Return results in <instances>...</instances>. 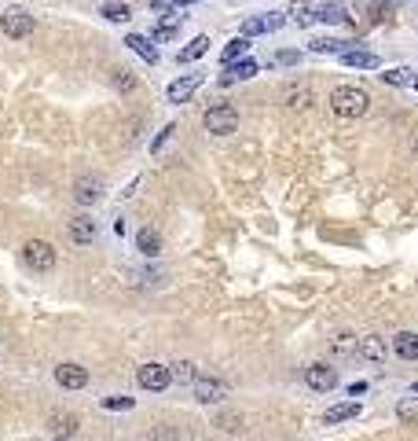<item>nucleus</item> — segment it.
Masks as SVG:
<instances>
[{
  "label": "nucleus",
  "instance_id": "f257e3e1",
  "mask_svg": "<svg viewBox=\"0 0 418 441\" xmlns=\"http://www.w3.org/2000/svg\"><path fill=\"white\" fill-rule=\"evenodd\" d=\"M330 107H334L338 118H364L371 110V96L364 89H356V85H338L330 92Z\"/></svg>",
  "mask_w": 418,
  "mask_h": 441
},
{
  "label": "nucleus",
  "instance_id": "f03ea898",
  "mask_svg": "<svg viewBox=\"0 0 418 441\" xmlns=\"http://www.w3.org/2000/svg\"><path fill=\"white\" fill-rule=\"evenodd\" d=\"M202 125H206V133H213V136H232L239 129V110L232 103H217L202 115Z\"/></svg>",
  "mask_w": 418,
  "mask_h": 441
},
{
  "label": "nucleus",
  "instance_id": "7ed1b4c3",
  "mask_svg": "<svg viewBox=\"0 0 418 441\" xmlns=\"http://www.w3.org/2000/svg\"><path fill=\"white\" fill-rule=\"evenodd\" d=\"M22 261L33 268V273H52L55 268V247L48 239H30V243L22 247Z\"/></svg>",
  "mask_w": 418,
  "mask_h": 441
},
{
  "label": "nucleus",
  "instance_id": "20e7f679",
  "mask_svg": "<svg viewBox=\"0 0 418 441\" xmlns=\"http://www.w3.org/2000/svg\"><path fill=\"white\" fill-rule=\"evenodd\" d=\"M33 15L26 8H8L4 15H0V30H4L11 41H22V37H30L33 34Z\"/></svg>",
  "mask_w": 418,
  "mask_h": 441
},
{
  "label": "nucleus",
  "instance_id": "39448f33",
  "mask_svg": "<svg viewBox=\"0 0 418 441\" xmlns=\"http://www.w3.org/2000/svg\"><path fill=\"white\" fill-rule=\"evenodd\" d=\"M136 379H140V386L143 390H151V393H162L169 382H172V372H169V364H158V361H151V364H143L140 372H136Z\"/></svg>",
  "mask_w": 418,
  "mask_h": 441
},
{
  "label": "nucleus",
  "instance_id": "423d86ee",
  "mask_svg": "<svg viewBox=\"0 0 418 441\" xmlns=\"http://www.w3.org/2000/svg\"><path fill=\"white\" fill-rule=\"evenodd\" d=\"M283 22H286V15H283V11H264V15H253V19H246V22H242V37L276 34V30H283Z\"/></svg>",
  "mask_w": 418,
  "mask_h": 441
},
{
  "label": "nucleus",
  "instance_id": "0eeeda50",
  "mask_svg": "<svg viewBox=\"0 0 418 441\" xmlns=\"http://www.w3.org/2000/svg\"><path fill=\"white\" fill-rule=\"evenodd\" d=\"M305 382H308L315 393H330V390L338 386V372L330 364H312L308 372H305Z\"/></svg>",
  "mask_w": 418,
  "mask_h": 441
},
{
  "label": "nucleus",
  "instance_id": "6e6552de",
  "mask_svg": "<svg viewBox=\"0 0 418 441\" xmlns=\"http://www.w3.org/2000/svg\"><path fill=\"white\" fill-rule=\"evenodd\" d=\"M55 382H59L63 390H84L89 386V372H84L81 364H59L55 368Z\"/></svg>",
  "mask_w": 418,
  "mask_h": 441
},
{
  "label": "nucleus",
  "instance_id": "1a4fd4ad",
  "mask_svg": "<svg viewBox=\"0 0 418 441\" xmlns=\"http://www.w3.org/2000/svg\"><path fill=\"white\" fill-rule=\"evenodd\" d=\"M198 85H202V74H184V78H177L165 89V96H169V103H187L195 92H198Z\"/></svg>",
  "mask_w": 418,
  "mask_h": 441
},
{
  "label": "nucleus",
  "instance_id": "9d476101",
  "mask_svg": "<svg viewBox=\"0 0 418 441\" xmlns=\"http://www.w3.org/2000/svg\"><path fill=\"white\" fill-rule=\"evenodd\" d=\"M338 59L345 66H352V70H378L382 59H378V52H367V48H345Z\"/></svg>",
  "mask_w": 418,
  "mask_h": 441
},
{
  "label": "nucleus",
  "instance_id": "9b49d317",
  "mask_svg": "<svg viewBox=\"0 0 418 441\" xmlns=\"http://www.w3.org/2000/svg\"><path fill=\"white\" fill-rule=\"evenodd\" d=\"M195 397L202 405H217V401L227 397V386L221 379H195Z\"/></svg>",
  "mask_w": 418,
  "mask_h": 441
},
{
  "label": "nucleus",
  "instance_id": "f8f14e48",
  "mask_svg": "<svg viewBox=\"0 0 418 441\" xmlns=\"http://www.w3.org/2000/svg\"><path fill=\"white\" fill-rule=\"evenodd\" d=\"M70 239H74L77 247H89L96 239V221L89 213H77V217H70Z\"/></svg>",
  "mask_w": 418,
  "mask_h": 441
},
{
  "label": "nucleus",
  "instance_id": "ddd939ff",
  "mask_svg": "<svg viewBox=\"0 0 418 441\" xmlns=\"http://www.w3.org/2000/svg\"><path fill=\"white\" fill-rule=\"evenodd\" d=\"M356 349H359V357H364L367 364H382V361L389 357V346L382 342L378 335H367V338H359V342H356Z\"/></svg>",
  "mask_w": 418,
  "mask_h": 441
},
{
  "label": "nucleus",
  "instance_id": "4468645a",
  "mask_svg": "<svg viewBox=\"0 0 418 441\" xmlns=\"http://www.w3.org/2000/svg\"><path fill=\"white\" fill-rule=\"evenodd\" d=\"M312 11H315V19H320V22H334V26L349 22V11H345L341 4H334V0H315Z\"/></svg>",
  "mask_w": 418,
  "mask_h": 441
},
{
  "label": "nucleus",
  "instance_id": "2eb2a0df",
  "mask_svg": "<svg viewBox=\"0 0 418 441\" xmlns=\"http://www.w3.org/2000/svg\"><path fill=\"white\" fill-rule=\"evenodd\" d=\"M99 195H103V188H99V180H96V177H81V180L74 184V198H77L81 206L99 203Z\"/></svg>",
  "mask_w": 418,
  "mask_h": 441
},
{
  "label": "nucleus",
  "instance_id": "dca6fc26",
  "mask_svg": "<svg viewBox=\"0 0 418 441\" xmlns=\"http://www.w3.org/2000/svg\"><path fill=\"white\" fill-rule=\"evenodd\" d=\"M257 59H235V63H227V74L221 78V85H232V81H246V78H253L257 74Z\"/></svg>",
  "mask_w": 418,
  "mask_h": 441
},
{
  "label": "nucleus",
  "instance_id": "f3484780",
  "mask_svg": "<svg viewBox=\"0 0 418 441\" xmlns=\"http://www.w3.org/2000/svg\"><path fill=\"white\" fill-rule=\"evenodd\" d=\"M393 353L400 361H418V335L415 331H400L393 338Z\"/></svg>",
  "mask_w": 418,
  "mask_h": 441
},
{
  "label": "nucleus",
  "instance_id": "a211bd4d",
  "mask_svg": "<svg viewBox=\"0 0 418 441\" xmlns=\"http://www.w3.org/2000/svg\"><path fill=\"white\" fill-rule=\"evenodd\" d=\"M286 103H290L294 110H305L315 103V92L308 89V85H286Z\"/></svg>",
  "mask_w": 418,
  "mask_h": 441
},
{
  "label": "nucleus",
  "instance_id": "6ab92c4d",
  "mask_svg": "<svg viewBox=\"0 0 418 441\" xmlns=\"http://www.w3.org/2000/svg\"><path fill=\"white\" fill-rule=\"evenodd\" d=\"M356 416H359V405H356V401H345V405L327 408V412H323V423H327V426H338V423L356 419Z\"/></svg>",
  "mask_w": 418,
  "mask_h": 441
},
{
  "label": "nucleus",
  "instance_id": "aec40b11",
  "mask_svg": "<svg viewBox=\"0 0 418 441\" xmlns=\"http://www.w3.org/2000/svg\"><path fill=\"white\" fill-rule=\"evenodd\" d=\"M125 45H128V48H133V52L140 55V59H143V63H151V66L158 63V48L151 45V41H147V37H140V34H128V37H125Z\"/></svg>",
  "mask_w": 418,
  "mask_h": 441
},
{
  "label": "nucleus",
  "instance_id": "412c9836",
  "mask_svg": "<svg viewBox=\"0 0 418 441\" xmlns=\"http://www.w3.org/2000/svg\"><path fill=\"white\" fill-rule=\"evenodd\" d=\"M136 247H140V254H147V258H158V250H162V236H158L154 229H140Z\"/></svg>",
  "mask_w": 418,
  "mask_h": 441
},
{
  "label": "nucleus",
  "instance_id": "4be33fe9",
  "mask_svg": "<svg viewBox=\"0 0 418 441\" xmlns=\"http://www.w3.org/2000/svg\"><path fill=\"white\" fill-rule=\"evenodd\" d=\"M206 52H209V37H195L187 48L177 52V63H195V59H202Z\"/></svg>",
  "mask_w": 418,
  "mask_h": 441
},
{
  "label": "nucleus",
  "instance_id": "5701e85b",
  "mask_svg": "<svg viewBox=\"0 0 418 441\" xmlns=\"http://www.w3.org/2000/svg\"><path fill=\"white\" fill-rule=\"evenodd\" d=\"M180 19H184V15H180L177 8H172L169 15L154 26V41H169V37H177V26H180Z\"/></svg>",
  "mask_w": 418,
  "mask_h": 441
},
{
  "label": "nucleus",
  "instance_id": "b1692460",
  "mask_svg": "<svg viewBox=\"0 0 418 441\" xmlns=\"http://www.w3.org/2000/svg\"><path fill=\"white\" fill-rule=\"evenodd\" d=\"M99 15L110 19V22H128V19H133V8L118 4V0H110V4H99Z\"/></svg>",
  "mask_w": 418,
  "mask_h": 441
},
{
  "label": "nucleus",
  "instance_id": "393cba45",
  "mask_svg": "<svg viewBox=\"0 0 418 441\" xmlns=\"http://www.w3.org/2000/svg\"><path fill=\"white\" fill-rule=\"evenodd\" d=\"M308 48L320 52V55H341L345 52V41H338V37H315V41H308Z\"/></svg>",
  "mask_w": 418,
  "mask_h": 441
},
{
  "label": "nucleus",
  "instance_id": "a878e982",
  "mask_svg": "<svg viewBox=\"0 0 418 441\" xmlns=\"http://www.w3.org/2000/svg\"><path fill=\"white\" fill-rule=\"evenodd\" d=\"M250 52V37H235V41H227V48H224V55H221V59H224V66L227 63H235V59H242V55H246Z\"/></svg>",
  "mask_w": 418,
  "mask_h": 441
},
{
  "label": "nucleus",
  "instance_id": "bb28decb",
  "mask_svg": "<svg viewBox=\"0 0 418 441\" xmlns=\"http://www.w3.org/2000/svg\"><path fill=\"white\" fill-rule=\"evenodd\" d=\"M290 15L297 26H312L315 22V11H312V0H294L290 4Z\"/></svg>",
  "mask_w": 418,
  "mask_h": 441
},
{
  "label": "nucleus",
  "instance_id": "cd10ccee",
  "mask_svg": "<svg viewBox=\"0 0 418 441\" xmlns=\"http://www.w3.org/2000/svg\"><path fill=\"white\" fill-rule=\"evenodd\" d=\"M169 372H172V382H195L198 379V372H195V364L191 361H177V364H169Z\"/></svg>",
  "mask_w": 418,
  "mask_h": 441
},
{
  "label": "nucleus",
  "instance_id": "c85d7f7f",
  "mask_svg": "<svg viewBox=\"0 0 418 441\" xmlns=\"http://www.w3.org/2000/svg\"><path fill=\"white\" fill-rule=\"evenodd\" d=\"M110 81H114V89H118V92H133L136 85H140L133 70H110Z\"/></svg>",
  "mask_w": 418,
  "mask_h": 441
},
{
  "label": "nucleus",
  "instance_id": "c756f323",
  "mask_svg": "<svg viewBox=\"0 0 418 441\" xmlns=\"http://www.w3.org/2000/svg\"><path fill=\"white\" fill-rule=\"evenodd\" d=\"M411 78H415V70H403V66L385 70V74H382V81H385V85H411Z\"/></svg>",
  "mask_w": 418,
  "mask_h": 441
},
{
  "label": "nucleus",
  "instance_id": "7c9ffc66",
  "mask_svg": "<svg viewBox=\"0 0 418 441\" xmlns=\"http://www.w3.org/2000/svg\"><path fill=\"white\" fill-rule=\"evenodd\" d=\"M136 401L133 397H103V408H110V412H128Z\"/></svg>",
  "mask_w": 418,
  "mask_h": 441
},
{
  "label": "nucleus",
  "instance_id": "2f4dec72",
  "mask_svg": "<svg viewBox=\"0 0 418 441\" xmlns=\"http://www.w3.org/2000/svg\"><path fill=\"white\" fill-rule=\"evenodd\" d=\"M356 342H352V335L349 331H345V335H334V338H330V349H334V353H349Z\"/></svg>",
  "mask_w": 418,
  "mask_h": 441
},
{
  "label": "nucleus",
  "instance_id": "473e14b6",
  "mask_svg": "<svg viewBox=\"0 0 418 441\" xmlns=\"http://www.w3.org/2000/svg\"><path fill=\"white\" fill-rule=\"evenodd\" d=\"M297 59H301V52H294V48L290 52H276V66H294Z\"/></svg>",
  "mask_w": 418,
  "mask_h": 441
},
{
  "label": "nucleus",
  "instance_id": "72a5a7b5",
  "mask_svg": "<svg viewBox=\"0 0 418 441\" xmlns=\"http://www.w3.org/2000/svg\"><path fill=\"white\" fill-rule=\"evenodd\" d=\"M169 136H172V125H165V129H162V133H158V136H154V144H151V151L158 154V151H162V147H165V140H169Z\"/></svg>",
  "mask_w": 418,
  "mask_h": 441
},
{
  "label": "nucleus",
  "instance_id": "f704fd0d",
  "mask_svg": "<svg viewBox=\"0 0 418 441\" xmlns=\"http://www.w3.org/2000/svg\"><path fill=\"white\" fill-rule=\"evenodd\" d=\"M55 431H59V434H74L77 431V419L74 416H70V419H55Z\"/></svg>",
  "mask_w": 418,
  "mask_h": 441
},
{
  "label": "nucleus",
  "instance_id": "c9c22d12",
  "mask_svg": "<svg viewBox=\"0 0 418 441\" xmlns=\"http://www.w3.org/2000/svg\"><path fill=\"white\" fill-rule=\"evenodd\" d=\"M239 423H242L239 416H224V419H221V426H224V431H242Z\"/></svg>",
  "mask_w": 418,
  "mask_h": 441
},
{
  "label": "nucleus",
  "instance_id": "e433bc0d",
  "mask_svg": "<svg viewBox=\"0 0 418 441\" xmlns=\"http://www.w3.org/2000/svg\"><path fill=\"white\" fill-rule=\"evenodd\" d=\"M151 441H172V431H151Z\"/></svg>",
  "mask_w": 418,
  "mask_h": 441
},
{
  "label": "nucleus",
  "instance_id": "4c0bfd02",
  "mask_svg": "<svg viewBox=\"0 0 418 441\" xmlns=\"http://www.w3.org/2000/svg\"><path fill=\"white\" fill-rule=\"evenodd\" d=\"M169 4H177V0H151V8H154V11H162V8H169Z\"/></svg>",
  "mask_w": 418,
  "mask_h": 441
},
{
  "label": "nucleus",
  "instance_id": "58836bf2",
  "mask_svg": "<svg viewBox=\"0 0 418 441\" xmlns=\"http://www.w3.org/2000/svg\"><path fill=\"white\" fill-rule=\"evenodd\" d=\"M411 89H415V92H418V74H415V78H411Z\"/></svg>",
  "mask_w": 418,
  "mask_h": 441
},
{
  "label": "nucleus",
  "instance_id": "ea45409f",
  "mask_svg": "<svg viewBox=\"0 0 418 441\" xmlns=\"http://www.w3.org/2000/svg\"><path fill=\"white\" fill-rule=\"evenodd\" d=\"M411 390H415V393H418V382H415V386H411Z\"/></svg>",
  "mask_w": 418,
  "mask_h": 441
},
{
  "label": "nucleus",
  "instance_id": "a19ab883",
  "mask_svg": "<svg viewBox=\"0 0 418 441\" xmlns=\"http://www.w3.org/2000/svg\"><path fill=\"white\" fill-rule=\"evenodd\" d=\"M55 441H70V438H55Z\"/></svg>",
  "mask_w": 418,
  "mask_h": 441
},
{
  "label": "nucleus",
  "instance_id": "79ce46f5",
  "mask_svg": "<svg viewBox=\"0 0 418 441\" xmlns=\"http://www.w3.org/2000/svg\"><path fill=\"white\" fill-rule=\"evenodd\" d=\"M191 4H198V0H191Z\"/></svg>",
  "mask_w": 418,
  "mask_h": 441
}]
</instances>
